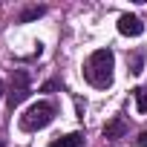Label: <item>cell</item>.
Returning <instances> with one entry per match:
<instances>
[{
  "label": "cell",
  "instance_id": "1",
  "mask_svg": "<svg viewBox=\"0 0 147 147\" xmlns=\"http://www.w3.org/2000/svg\"><path fill=\"white\" fill-rule=\"evenodd\" d=\"M113 69H115V55H113V49H95V52L87 58V63H84V78H87L92 87L107 90V87L113 84Z\"/></svg>",
  "mask_w": 147,
  "mask_h": 147
},
{
  "label": "cell",
  "instance_id": "2",
  "mask_svg": "<svg viewBox=\"0 0 147 147\" xmlns=\"http://www.w3.org/2000/svg\"><path fill=\"white\" fill-rule=\"evenodd\" d=\"M55 121V104L49 101H35L26 107V113L20 115V130L23 133H38L43 127H49Z\"/></svg>",
  "mask_w": 147,
  "mask_h": 147
},
{
  "label": "cell",
  "instance_id": "3",
  "mask_svg": "<svg viewBox=\"0 0 147 147\" xmlns=\"http://www.w3.org/2000/svg\"><path fill=\"white\" fill-rule=\"evenodd\" d=\"M29 95H32V92H29V72H26V69H15V72H12V87H9V92H6L9 110L20 107Z\"/></svg>",
  "mask_w": 147,
  "mask_h": 147
},
{
  "label": "cell",
  "instance_id": "4",
  "mask_svg": "<svg viewBox=\"0 0 147 147\" xmlns=\"http://www.w3.org/2000/svg\"><path fill=\"white\" fill-rule=\"evenodd\" d=\"M118 32L127 35V38H138V35L144 32V23H141L136 15H121V18H118Z\"/></svg>",
  "mask_w": 147,
  "mask_h": 147
},
{
  "label": "cell",
  "instance_id": "5",
  "mask_svg": "<svg viewBox=\"0 0 147 147\" xmlns=\"http://www.w3.org/2000/svg\"><path fill=\"white\" fill-rule=\"evenodd\" d=\"M87 144V136L84 133H66V136H58V138H52L49 141V147H84Z\"/></svg>",
  "mask_w": 147,
  "mask_h": 147
},
{
  "label": "cell",
  "instance_id": "6",
  "mask_svg": "<svg viewBox=\"0 0 147 147\" xmlns=\"http://www.w3.org/2000/svg\"><path fill=\"white\" fill-rule=\"evenodd\" d=\"M127 136V121L124 118H113L107 127H104V138H110V141H118V138H124Z\"/></svg>",
  "mask_w": 147,
  "mask_h": 147
},
{
  "label": "cell",
  "instance_id": "7",
  "mask_svg": "<svg viewBox=\"0 0 147 147\" xmlns=\"http://www.w3.org/2000/svg\"><path fill=\"white\" fill-rule=\"evenodd\" d=\"M127 63H130V72L133 75H141L144 72V49H136L127 55Z\"/></svg>",
  "mask_w": 147,
  "mask_h": 147
},
{
  "label": "cell",
  "instance_id": "8",
  "mask_svg": "<svg viewBox=\"0 0 147 147\" xmlns=\"http://www.w3.org/2000/svg\"><path fill=\"white\" fill-rule=\"evenodd\" d=\"M46 15V6H29L20 18H18V23H32V20H38V18H43Z\"/></svg>",
  "mask_w": 147,
  "mask_h": 147
},
{
  "label": "cell",
  "instance_id": "9",
  "mask_svg": "<svg viewBox=\"0 0 147 147\" xmlns=\"http://www.w3.org/2000/svg\"><path fill=\"white\" fill-rule=\"evenodd\" d=\"M133 95H136V110L138 113H147V90L144 87H136Z\"/></svg>",
  "mask_w": 147,
  "mask_h": 147
},
{
  "label": "cell",
  "instance_id": "10",
  "mask_svg": "<svg viewBox=\"0 0 147 147\" xmlns=\"http://www.w3.org/2000/svg\"><path fill=\"white\" fill-rule=\"evenodd\" d=\"M61 87H63L61 81H46V84H43L40 90H43V92H52V90H61Z\"/></svg>",
  "mask_w": 147,
  "mask_h": 147
},
{
  "label": "cell",
  "instance_id": "11",
  "mask_svg": "<svg viewBox=\"0 0 147 147\" xmlns=\"http://www.w3.org/2000/svg\"><path fill=\"white\" fill-rule=\"evenodd\" d=\"M138 144H141V147H147V130H144V133H138Z\"/></svg>",
  "mask_w": 147,
  "mask_h": 147
},
{
  "label": "cell",
  "instance_id": "12",
  "mask_svg": "<svg viewBox=\"0 0 147 147\" xmlns=\"http://www.w3.org/2000/svg\"><path fill=\"white\" fill-rule=\"evenodd\" d=\"M3 95H6V84H3V81H0V98H3Z\"/></svg>",
  "mask_w": 147,
  "mask_h": 147
},
{
  "label": "cell",
  "instance_id": "13",
  "mask_svg": "<svg viewBox=\"0 0 147 147\" xmlns=\"http://www.w3.org/2000/svg\"><path fill=\"white\" fill-rule=\"evenodd\" d=\"M0 147H6V144H3V141H0Z\"/></svg>",
  "mask_w": 147,
  "mask_h": 147
}]
</instances>
